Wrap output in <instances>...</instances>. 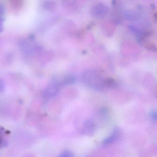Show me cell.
I'll use <instances>...</instances> for the list:
<instances>
[{"label": "cell", "mask_w": 157, "mask_h": 157, "mask_svg": "<svg viewBox=\"0 0 157 157\" xmlns=\"http://www.w3.org/2000/svg\"><path fill=\"white\" fill-rule=\"evenodd\" d=\"M150 117H151V119H152L153 121H157V115L156 112H154V111L151 112L150 114Z\"/></svg>", "instance_id": "obj_4"}, {"label": "cell", "mask_w": 157, "mask_h": 157, "mask_svg": "<svg viewBox=\"0 0 157 157\" xmlns=\"http://www.w3.org/2000/svg\"><path fill=\"white\" fill-rule=\"evenodd\" d=\"M83 128L86 134H91L94 130V126L92 122L90 120H87L84 123Z\"/></svg>", "instance_id": "obj_2"}, {"label": "cell", "mask_w": 157, "mask_h": 157, "mask_svg": "<svg viewBox=\"0 0 157 157\" xmlns=\"http://www.w3.org/2000/svg\"><path fill=\"white\" fill-rule=\"evenodd\" d=\"M119 134L120 130L118 128H116L114 129L111 135L103 140V144L104 145H108L115 142L119 137Z\"/></svg>", "instance_id": "obj_1"}, {"label": "cell", "mask_w": 157, "mask_h": 157, "mask_svg": "<svg viewBox=\"0 0 157 157\" xmlns=\"http://www.w3.org/2000/svg\"><path fill=\"white\" fill-rule=\"evenodd\" d=\"M74 154L70 151L65 150L61 152L59 157H73Z\"/></svg>", "instance_id": "obj_3"}]
</instances>
